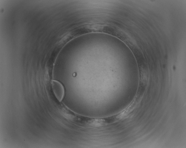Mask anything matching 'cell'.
<instances>
[{
  "label": "cell",
  "instance_id": "obj_1",
  "mask_svg": "<svg viewBox=\"0 0 186 148\" xmlns=\"http://www.w3.org/2000/svg\"><path fill=\"white\" fill-rule=\"evenodd\" d=\"M61 115L69 121L77 125L88 127H100L111 124L109 117L94 118L77 114L64 105L60 107Z\"/></svg>",
  "mask_w": 186,
  "mask_h": 148
},
{
  "label": "cell",
  "instance_id": "obj_2",
  "mask_svg": "<svg viewBox=\"0 0 186 148\" xmlns=\"http://www.w3.org/2000/svg\"><path fill=\"white\" fill-rule=\"evenodd\" d=\"M51 85L55 97L59 102H61L63 99L64 94V90L63 85L59 82L55 80L52 81Z\"/></svg>",
  "mask_w": 186,
  "mask_h": 148
}]
</instances>
